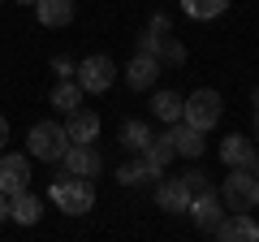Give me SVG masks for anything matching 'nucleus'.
Returning a JSON list of instances; mask_svg holds the SVG:
<instances>
[{"label":"nucleus","instance_id":"f257e3e1","mask_svg":"<svg viewBox=\"0 0 259 242\" xmlns=\"http://www.w3.org/2000/svg\"><path fill=\"white\" fill-rule=\"evenodd\" d=\"M52 204L61 208L65 216H87L95 208V186H91V177H78V173H56L52 182Z\"/></svg>","mask_w":259,"mask_h":242},{"label":"nucleus","instance_id":"f03ea898","mask_svg":"<svg viewBox=\"0 0 259 242\" xmlns=\"http://www.w3.org/2000/svg\"><path fill=\"white\" fill-rule=\"evenodd\" d=\"M65 147H69V134H65L61 121H39V126H30V134H26V151H30L35 160L61 165Z\"/></svg>","mask_w":259,"mask_h":242},{"label":"nucleus","instance_id":"7ed1b4c3","mask_svg":"<svg viewBox=\"0 0 259 242\" xmlns=\"http://www.w3.org/2000/svg\"><path fill=\"white\" fill-rule=\"evenodd\" d=\"M221 112H225V100L212 91V87H199V91H190L182 100V121H190L194 130H203V134L221 121Z\"/></svg>","mask_w":259,"mask_h":242},{"label":"nucleus","instance_id":"20e7f679","mask_svg":"<svg viewBox=\"0 0 259 242\" xmlns=\"http://www.w3.org/2000/svg\"><path fill=\"white\" fill-rule=\"evenodd\" d=\"M221 199L229 212H255L259 204V177L250 169H229V177L221 182Z\"/></svg>","mask_w":259,"mask_h":242},{"label":"nucleus","instance_id":"39448f33","mask_svg":"<svg viewBox=\"0 0 259 242\" xmlns=\"http://www.w3.org/2000/svg\"><path fill=\"white\" fill-rule=\"evenodd\" d=\"M78 87H82L87 95H104L112 87V78H117V65H112V56H104V52H95V56H87V61H78Z\"/></svg>","mask_w":259,"mask_h":242},{"label":"nucleus","instance_id":"423d86ee","mask_svg":"<svg viewBox=\"0 0 259 242\" xmlns=\"http://www.w3.org/2000/svg\"><path fill=\"white\" fill-rule=\"evenodd\" d=\"M139 52L156 56L164 69H168V65H186V56H190V52H186V44H182V39H173L168 30H164V35H156V30H143V35H139Z\"/></svg>","mask_w":259,"mask_h":242},{"label":"nucleus","instance_id":"0eeeda50","mask_svg":"<svg viewBox=\"0 0 259 242\" xmlns=\"http://www.w3.org/2000/svg\"><path fill=\"white\" fill-rule=\"evenodd\" d=\"M61 165H65V173L100 177L104 156H100V147H95V143H69V147H65V156H61Z\"/></svg>","mask_w":259,"mask_h":242},{"label":"nucleus","instance_id":"6e6552de","mask_svg":"<svg viewBox=\"0 0 259 242\" xmlns=\"http://www.w3.org/2000/svg\"><path fill=\"white\" fill-rule=\"evenodd\" d=\"M186 212L194 216V225H199L203 233H216V225L225 221V212H229V208H225V199L216 195V190H203V195L190 199V208H186Z\"/></svg>","mask_w":259,"mask_h":242},{"label":"nucleus","instance_id":"1a4fd4ad","mask_svg":"<svg viewBox=\"0 0 259 242\" xmlns=\"http://www.w3.org/2000/svg\"><path fill=\"white\" fill-rule=\"evenodd\" d=\"M26 186H30V156H18V151L0 156V190L5 195H18Z\"/></svg>","mask_w":259,"mask_h":242},{"label":"nucleus","instance_id":"9d476101","mask_svg":"<svg viewBox=\"0 0 259 242\" xmlns=\"http://www.w3.org/2000/svg\"><path fill=\"white\" fill-rule=\"evenodd\" d=\"M168 143H173V151L177 156H186V160H199L203 156V130H194L190 121H168Z\"/></svg>","mask_w":259,"mask_h":242},{"label":"nucleus","instance_id":"9b49d317","mask_svg":"<svg viewBox=\"0 0 259 242\" xmlns=\"http://www.w3.org/2000/svg\"><path fill=\"white\" fill-rule=\"evenodd\" d=\"M216 238L221 242H255L259 238V225L250 212H225V221L216 225Z\"/></svg>","mask_w":259,"mask_h":242},{"label":"nucleus","instance_id":"f8f14e48","mask_svg":"<svg viewBox=\"0 0 259 242\" xmlns=\"http://www.w3.org/2000/svg\"><path fill=\"white\" fill-rule=\"evenodd\" d=\"M190 190H186V182L182 177H168V182H160L156 186V208L160 212H168V216H182L186 208H190Z\"/></svg>","mask_w":259,"mask_h":242},{"label":"nucleus","instance_id":"ddd939ff","mask_svg":"<svg viewBox=\"0 0 259 242\" xmlns=\"http://www.w3.org/2000/svg\"><path fill=\"white\" fill-rule=\"evenodd\" d=\"M160 69H164V65H160L156 56H147V52H134V61L125 65V83H130V91H147V87L160 78Z\"/></svg>","mask_w":259,"mask_h":242},{"label":"nucleus","instance_id":"4468645a","mask_svg":"<svg viewBox=\"0 0 259 242\" xmlns=\"http://www.w3.org/2000/svg\"><path fill=\"white\" fill-rule=\"evenodd\" d=\"M65 134H69V143H95V139H100V112L74 108L69 121H65Z\"/></svg>","mask_w":259,"mask_h":242},{"label":"nucleus","instance_id":"2eb2a0df","mask_svg":"<svg viewBox=\"0 0 259 242\" xmlns=\"http://www.w3.org/2000/svg\"><path fill=\"white\" fill-rule=\"evenodd\" d=\"M35 18H39V26L61 30V26L74 22V0H39V5H35Z\"/></svg>","mask_w":259,"mask_h":242},{"label":"nucleus","instance_id":"dca6fc26","mask_svg":"<svg viewBox=\"0 0 259 242\" xmlns=\"http://www.w3.org/2000/svg\"><path fill=\"white\" fill-rule=\"evenodd\" d=\"M139 156H143V165H147L151 173L160 177L168 165H173V156H177V151H173V143H168V134H151V143L139 151Z\"/></svg>","mask_w":259,"mask_h":242},{"label":"nucleus","instance_id":"f3484780","mask_svg":"<svg viewBox=\"0 0 259 242\" xmlns=\"http://www.w3.org/2000/svg\"><path fill=\"white\" fill-rule=\"evenodd\" d=\"M250 156H255V147H250L246 134H225L221 139V160L229 169H250Z\"/></svg>","mask_w":259,"mask_h":242},{"label":"nucleus","instance_id":"a211bd4d","mask_svg":"<svg viewBox=\"0 0 259 242\" xmlns=\"http://www.w3.org/2000/svg\"><path fill=\"white\" fill-rule=\"evenodd\" d=\"M9 216H13L18 225H35L39 216H44V199L30 195V186L18 190V195H9Z\"/></svg>","mask_w":259,"mask_h":242},{"label":"nucleus","instance_id":"6ab92c4d","mask_svg":"<svg viewBox=\"0 0 259 242\" xmlns=\"http://www.w3.org/2000/svg\"><path fill=\"white\" fill-rule=\"evenodd\" d=\"M82 87H78V78H61V83L52 87V95H48V100H52V108H61L65 117H69V112L74 108H82Z\"/></svg>","mask_w":259,"mask_h":242},{"label":"nucleus","instance_id":"aec40b11","mask_svg":"<svg viewBox=\"0 0 259 242\" xmlns=\"http://www.w3.org/2000/svg\"><path fill=\"white\" fill-rule=\"evenodd\" d=\"M147 143H151V126L147 121H134V117L121 121V147L125 151H143Z\"/></svg>","mask_w":259,"mask_h":242},{"label":"nucleus","instance_id":"412c9836","mask_svg":"<svg viewBox=\"0 0 259 242\" xmlns=\"http://www.w3.org/2000/svg\"><path fill=\"white\" fill-rule=\"evenodd\" d=\"M182 9H186V18H194V22H212V18H221V13L229 9V0H182Z\"/></svg>","mask_w":259,"mask_h":242},{"label":"nucleus","instance_id":"4be33fe9","mask_svg":"<svg viewBox=\"0 0 259 242\" xmlns=\"http://www.w3.org/2000/svg\"><path fill=\"white\" fill-rule=\"evenodd\" d=\"M151 112L160 121H182V95L177 91H156L151 95Z\"/></svg>","mask_w":259,"mask_h":242},{"label":"nucleus","instance_id":"5701e85b","mask_svg":"<svg viewBox=\"0 0 259 242\" xmlns=\"http://www.w3.org/2000/svg\"><path fill=\"white\" fill-rule=\"evenodd\" d=\"M112 177H117L121 186H147V182H151L156 173H151V169L143 165V156H139V160H130V165H121V169H117Z\"/></svg>","mask_w":259,"mask_h":242},{"label":"nucleus","instance_id":"b1692460","mask_svg":"<svg viewBox=\"0 0 259 242\" xmlns=\"http://www.w3.org/2000/svg\"><path fill=\"white\" fill-rule=\"evenodd\" d=\"M182 182H186V190H190V195H203V190H212V177H207L203 169H186Z\"/></svg>","mask_w":259,"mask_h":242},{"label":"nucleus","instance_id":"393cba45","mask_svg":"<svg viewBox=\"0 0 259 242\" xmlns=\"http://www.w3.org/2000/svg\"><path fill=\"white\" fill-rule=\"evenodd\" d=\"M74 69H78V65L69 61V56H56V61H52V74H56V78H74Z\"/></svg>","mask_w":259,"mask_h":242},{"label":"nucleus","instance_id":"a878e982","mask_svg":"<svg viewBox=\"0 0 259 242\" xmlns=\"http://www.w3.org/2000/svg\"><path fill=\"white\" fill-rule=\"evenodd\" d=\"M147 30H156V35H164L168 30V13H156V18H151V26Z\"/></svg>","mask_w":259,"mask_h":242},{"label":"nucleus","instance_id":"bb28decb","mask_svg":"<svg viewBox=\"0 0 259 242\" xmlns=\"http://www.w3.org/2000/svg\"><path fill=\"white\" fill-rule=\"evenodd\" d=\"M9 147V117H5V112H0V151Z\"/></svg>","mask_w":259,"mask_h":242},{"label":"nucleus","instance_id":"cd10ccee","mask_svg":"<svg viewBox=\"0 0 259 242\" xmlns=\"http://www.w3.org/2000/svg\"><path fill=\"white\" fill-rule=\"evenodd\" d=\"M0 221H9V195L0 190Z\"/></svg>","mask_w":259,"mask_h":242},{"label":"nucleus","instance_id":"c85d7f7f","mask_svg":"<svg viewBox=\"0 0 259 242\" xmlns=\"http://www.w3.org/2000/svg\"><path fill=\"white\" fill-rule=\"evenodd\" d=\"M250 173L259 177V151H255V156H250Z\"/></svg>","mask_w":259,"mask_h":242},{"label":"nucleus","instance_id":"c756f323","mask_svg":"<svg viewBox=\"0 0 259 242\" xmlns=\"http://www.w3.org/2000/svg\"><path fill=\"white\" fill-rule=\"evenodd\" d=\"M250 104H255V108H259V87H255V91H250Z\"/></svg>","mask_w":259,"mask_h":242},{"label":"nucleus","instance_id":"7c9ffc66","mask_svg":"<svg viewBox=\"0 0 259 242\" xmlns=\"http://www.w3.org/2000/svg\"><path fill=\"white\" fill-rule=\"evenodd\" d=\"M255 139H259V108H255Z\"/></svg>","mask_w":259,"mask_h":242},{"label":"nucleus","instance_id":"2f4dec72","mask_svg":"<svg viewBox=\"0 0 259 242\" xmlns=\"http://www.w3.org/2000/svg\"><path fill=\"white\" fill-rule=\"evenodd\" d=\"M18 5H39V0H18Z\"/></svg>","mask_w":259,"mask_h":242},{"label":"nucleus","instance_id":"473e14b6","mask_svg":"<svg viewBox=\"0 0 259 242\" xmlns=\"http://www.w3.org/2000/svg\"><path fill=\"white\" fill-rule=\"evenodd\" d=\"M0 5H5V0H0Z\"/></svg>","mask_w":259,"mask_h":242}]
</instances>
